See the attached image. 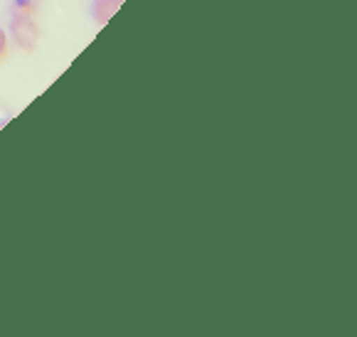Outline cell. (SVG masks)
I'll list each match as a JSON object with an SVG mask.
<instances>
[{
    "mask_svg": "<svg viewBox=\"0 0 357 337\" xmlns=\"http://www.w3.org/2000/svg\"><path fill=\"white\" fill-rule=\"evenodd\" d=\"M123 6V0H91L89 3V17L96 25H106L111 17L119 13V8Z\"/></svg>",
    "mask_w": 357,
    "mask_h": 337,
    "instance_id": "cell-2",
    "label": "cell"
},
{
    "mask_svg": "<svg viewBox=\"0 0 357 337\" xmlns=\"http://www.w3.org/2000/svg\"><path fill=\"white\" fill-rule=\"evenodd\" d=\"M40 10V0H10L8 13H25V15H35Z\"/></svg>",
    "mask_w": 357,
    "mask_h": 337,
    "instance_id": "cell-3",
    "label": "cell"
},
{
    "mask_svg": "<svg viewBox=\"0 0 357 337\" xmlns=\"http://www.w3.org/2000/svg\"><path fill=\"white\" fill-rule=\"evenodd\" d=\"M8 37L10 45H15L20 52L30 54L37 49L40 42V25L35 22V15H25V13H8Z\"/></svg>",
    "mask_w": 357,
    "mask_h": 337,
    "instance_id": "cell-1",
    "label": "cell"
},
{
    "mask_svg": "<svg viewBox=\"0 0 357 337\" xmlns=\"http://www.w3.org/2000/svg\"><path fill=\"white\" fill-rule=\"evenodd\" d=\"M8 54H10V37H8V30L0 25V64L6 62Z\"/></svg>",
    "mask_w": 357,
    "mask_h": 337,
    "instance_id": "cell-4",
    "label": "cell"
}]
</instances>
